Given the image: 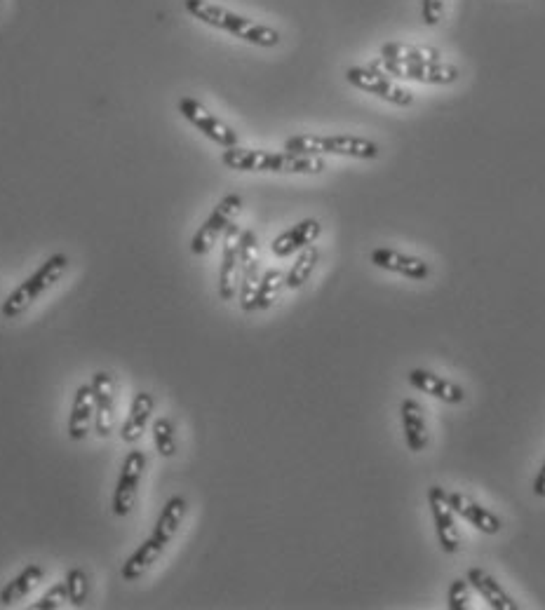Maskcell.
<instances>
[{
    "label": "cell",
    "mask_w": 545,
    "mask_h": 610,
    "mask_svg": "<svg viewBox=\"0 0 545 610\" xmlns=\"http://www.w3.org/2000/svg\"><path fill=\"white\" fill-rule=\"evenodd\" d=\"M407 381L412 388H416L423 395H430L435 399H440L444 404H461L466 399V390L461 385H456L454 381H447V378L433 374V371L426 369H412L407 374Z\"/></svg>",
    "instance_id": "obj_18"
},
{
    "label": "cell",
    "mask_w": 545,
    "mask_h": 610,
    "mask_svg": "<svg viewBox=\"0 0 545 610\" xmlns=\"http://www.w3.org/2000/svg\"><path fill=\"white\" fill-rule=\"evenodd\" d=\"M221 165L233 172H268V174H320L327 165L315 155H296L289 151H257V148H224Z\"/></svg>",
    "instance_id": "obj_2"
},
{
    "label": "cell",
    "mask_w": 545,
    "mask_h": 610,
    "mask_svg": "<svg viewBox=\"0 0 545 610\" xmlns=\"http://www.w3.org/2000/svg\"><path fill=\"white\" fill-rule=\"evenodd\" d=\"M282 289H285V273H282V270H278V268L266 270V273L261 275V280H259L257 294H254L252 303H250V313H254V310L271 308V305L278 301Z\"/></svg>",
    "instance_id": "obj_26"
},
{
    "label": "cell",
    "mask_w": 545,
    "mask_h": 610,
    "mask_svg": "<svg viewBox=\"0 0 545 610\" xmlns=\"http://www.w3.org/2000/svg\"><path fill=\"white\" fill-rule=\"evenodd\" d=\"M468 585L475 589L477 594L487 601L489 608L494 610H520V603H517L513 596H510L506 589L501 587V582L494 578V575L484 571V568H470L466 573Z\"/></svg>",
    "instance_id": "obj_20"
},
{
    "label": "cell",
    "mask_w": 545,
    "mask_h": 610,
    "mask_svg": "<svg viewBox=\"0 0 545 610\" xmlns=\"http://www.w3.org/2000/svg\"><path fill=\"white\" fill-rule=\"evenodd\" d=\"M372 69L386 73V76H398L402 80H416L423 85H454L459 80V69L452 64H407V61H388V59H376L372 61Z\"/></svg>",
    "instance_id": "obj_8"
},
{
    "label": "cell",
    "mask_w": 545,
    "mask_h": 610,
    "mask_svg": "<svg viewBox=\"0 0 545 610\" xmlns=\"http://www.w3.org/2000/svg\"><path fill=\"white\" fill-rule=\"evenodd\" d=\"M240 233L242 230L231 223L221 237V266H219V298L233 301L240 287Z\"/></svg>",
    "instance_id": "obj_13"
},
{
    "label": "cell",
    "mask_w": 545,
    "mask_h": 610,
    "mask_svg": "<svg viewBox=\"0 0 545 610\" xmlns=\"http://www.w3.org/2000/svg\"><path fill=\"white\" fill-rule=\"evenodd\" d=\"M242 209V198L238 193H228L217 202V207L212 209L210 216L203 221V226L195 230L193 240H191V252L195 256H205L212 252L214 244L219 242V237H224L226 228L231 226L235 216L240 214Z\"/></svg>",
    "instance_id": "obj_6"
},
{
    "label": "cell",
    "mask_w": 545,
    "mask_h": 610,
    "mask_svg": "<svg viewBox=\"0 0 545 610\" xmlns=\"http://www.w3.org/2000/svg\"><path fill=\"white\" fill-rule=\"evenodd\" d=\"M43 578H45V568L38 564H29L22 573L15 575L8 585L0 589V606L10 608L22 599H26V596H29L33 589L40 585V582H43Z\"/></svg>",
    "instance_id": "obj_23"
},
{
    "label": "cell",
    "mask_w": 545,
    "mask_h": 610,
    "mask_svg": "<svg viewBox=\"0 0 545 610\" xmlns=\"http://www.w3.org/2000/svg\"><path fill=\"white\" fill-rule=\"evenodd\" d=\"M447 608L449 610H468L470 608V585L468 580H454L449 585L447 594Z\"/></svg>",
    "instance_id": "obj_30"
},
{
    "label": "cell",
    "mask_w": 545,
    "mask_h": 610,
    "mask_svg": "<svg viewBox=\"0 0 545 610\" xmlns=\"http://www.w3.org/2000/svg\"><path fill=\"white\" fill-rule=\"evenodd\" d=\"M146 463L148 460H146L144 451H139V449L127 451L123 465H120V477H118L116 491H113V500H111V510L116 517H127V514L134 510Z\"/></svg>",
    "instance_id": "obj_10"
},
{
    "label": "cell",
    "mask_w": 545,
    "mask_h": 610,
    "mask_svg": "<svg viewBox=\"0 0 545 610\" xmlns=\"http://www.w3.org/2000/svg\"><path fill=\"white\" fill-rule=\"evenodd\" d=\"M94 423V392L92 385H80L73 395L71 413H69V439L71 442H83L90 435V425Z\"/></svg>",
    "instance_id": "obj_21"
},
{
    "label": "cell",
    "mask_w": 545,
    "mask_h": 610,
    "mask_svg": "<svg viewBox=\"0 0 545 610\" xmlns=\"http://www.w3.org/2000/svg\"><path fill=\"white\" fill-rule=\"evenodd\" d=\"M66 603H69V589H66V582H57L36 603H31V610H57Z\"/></svg>",
    "instance_id": "obj_29"
},
{
    "label": "cell",
    "mask_w": 545,
    "mask_h": 610,
    "mask_svg": "<svg viewBox=\"0 0 545 610\" xmlns=\"http://www.w3.org/2000/svg\"><path fill=\"white\" fill-rule=\"evenodd\" d=\"M153 444L163 458H172L177 453V435H174V425L170 418H158L153 423Z\"/></svg>",
    "instance_id": "obj_27"
},
{
    "label": "cell",
    "mask_w": 545,
    "mask_h": 610,
    "mask_svg": "<svg viewBox=\"0 0 545 610\" xmlns=\"http://www.w3.org/2000/svg\"><path fill=\"white\" fill-rule=\"evenodd\" d=\"M381 59L407 61V64H437V61H442L437 50H430V47H414L405 43L381 45Z\"/></svg>",
    "instance_id": "obj_25"
},
{
    "label": "cell",
    "mask_w": 545,
    "mask_h": 610,
    "mask_svg": "<svg viewBox=\"0 0 545 610\" xmlns=\"http://www.w3.org/2000/svg\"><path fill=\"white\" fill-rule=\"evenodd\" d=\"M177 111L181 118L191 122L195 130L203 132L205 137L214 141L217 146H221V148L240 146L238 132H235L231 125H226L224 120L217 118L210 108H205L195 97H181L177 101Z\"/></svg>",
    "instance_id": "obj_7"
},
{
    "label": "cell",
    "mask_w": 545,
    "mask_h": 610,
    "mask_svg": "<svg viewBox=\"0 0 545 610\" xmlns=\"http://www.w3.org/2000/svg\"><path fill=\"white\" fill-rule=\"evenodd\" d=\"M322 235V223L318 219H304L287 228L271 242V252L278 259H287V256L299 254L301 249L311 247V244Z\"/></svg>",
    "instance_id": "obj_17"
},
{
    "label": "cell",
    "mask_w": 545,
    "mask_h": 610,
    "mask_svg": "<svg viewBox=\"0 0 545 610\" xmlns=\"http://www.w3.org/2000/svg\"><path fill=\"white\" fill-rule=\"evenodd\" d=\"M188 514V500L184 496H172L167 500L163 512L153 526L151 538H146L141 545L134 549L132 557L125 561L123 568H120V578L125 582H137L144 578V575L151 571L153 564L163 557L165 549L170 547V542L174 540V535L179 533L181 524H184Z\"/></svg>",
    "instance_id": "obj_1"
},
{
    "label": "cell",
    "mask_w": 545,
    "mask_h": 610,
    "mask_svg": "<svg viewBox=\"0 0 545 610\" xmlns=\"http://www.w3.org/2000/svg\"><path fill=\"white\" fill-rule=\"evenodd\" d=\"M153 411H156V397H153L151 392L139 390L132 399L130 413H127L123 427H120V439H123L125 444H137L139 439L144 437L146 425L151 423Z\"/></svg>",
    "instance_id": "obj_19"
},
{
    "label": "cell",
    "mask_w": 545,
    "mask_h": 610,
    "mask_svg": "<svg viewBox=\"0 0 545 610\" xmlns=\"http://www.w3.org/2000/svg\"><path fill=\"white\" fill-rule=\"evenodd\" d=\"M184 10L193 19H198V22L212 26V29L231 33V36L245 40V43L254 47H266V50H271V47H278L282 40L280 31H275L273 26L259 24L250 17H242L238 12L212 3V0H184Z\"/></svg>",
    "instance_id": "obj_3"
},
{
    "label": "cell",
    "mask_w": 545,
    "mask_h": 610,
    "mask_svg": "<svg viewBox=\"0 0 545 610\" xmlns=\"http://www.w3.org/2000/svg\"><path fill=\"white\" fill-rule=\"evenodd\" d=\"M444 500H447V505L452 507L454 514H459L463 521H468L470 526L484 535H496L503 528L501 519L494 512L459 491H444Z\"/></svg>",
    "instance_id": "obj_16"
},
{
    "label": "cell",
    "mask_w": 545,
    "mask_h": 610,
    "mask_svg": "<svg viewBox=\"0 0 545 610\" xmlns=\"http://www.w3.org/2000/svg\"><path fill=\"white\" fill-rule=\"evenodd\" d=\"M90 385L94 392V430L99 437L106 439L113 435V427H116L118 381L109 371H97Z\"/></svg>",
    "instance_id": "obj_11"
},
{
    "label": "cell",
    "mask_w": 545,
    "mask_h": 610,
    "mask_svg": "<svg viewBox=\"0 0 545 610\" xmlns=\"http://www.w3.org/2000/svg\"><path fill=\"white\" fill-rule=\"evenodd\" d=\"M428 505H430V514H433L435 535H437V542H440L442 552L456 554L461 549V535H459V528H456L452 507H449L447 500H444L442 486L428 488Z\"/></svg>",
    "instance_id": "obj_14"
},
{
    "label": "cell",
    "mask_w": 545,
    "mask_h": 610,
    "mask_svg": "<svg viewBox=\"0 0 545 610\" xmlns=\"http://www.w3.org/2000/svg\"><path fill=\"white\" fill-rule=\"evenodd\" d=\"M66 589H69V603L71 606L83 608L87 596H90V578H87V573L83 568H71L69 573H66Z\"/></svg>",
    "instance_id": "obj_28"
},
{
    "label": "cell",
    "mask_w": 545,
    "mask_h": 610,
    "mask_svg": "<svg viewBox=\"0 0 545 610\" xmlns=\"http://www.w3.org/2000/svg\"><path fill=\"white\" fill-rule=\"evenodd\" d=\"M261 280V254H259V237L254 230H242L240 233V287L238 298L240 308L250 313V303L257 294Z\"/></svg>",
    "instance_id": "obj_12"
},
{
    "label": "cell",
    "mask_w": 545,
    "mask_h": 610,
    "mask_svg": "<svg viewBox=\"0 0 545 610\" xmlns=\"http://www.w3.org/2000/svg\"><path fill=\"white\" fill-rule=\"evenodd\" d=\"M71 259L66 254H52L50 259H45L26 280L15 287L0 305V313L5 320H17L22 317L40 296H45L62 277L69 273Z\"/></svg>",
    "instance_id": "obj_4"
},
{
    "label": "cell",
    "mask_w": 545,
    "mask_h": 610,
    "mask_svg": "<svg viewBox=\"0 0 545 610\" xmlns=\"http://www.w3.org/2000/svg\"><path fill=\"white\" fill-rule=\"evenodd\" d=\"M447 0H421V19L426 26H437L442 22Z\"/></svg>",
    "instance_id": "obj_31"
},
{
    "label": "cell",
    "mask_w": 545,
    "mask_h": 610,
    "mask_svg": "<svg viewBox=\"0 0 545 610\" xmlns=\"http://www.w3.org/2000/svg\"><path fill=\"white\" fill-rule=\"evenodd\" d=\"M400 418H402V430H405L407 449L412 453L426 451L428 425H426V418H423L421 404H416L414 399H405L400 406Z\"/></svg>",
    "instance_id": "obj_22"
},
{
    "label": "cell",
    "mask_w": 545,
    "mask_h": 610,
    "mask_svg": "<svg viewBox=\"0 0 545 610\" xmlns=\"http://www.w3.org/2000/svg\"><path fill=\"white\" fill-rule=\"evenodd\" d=\"M320 263V249L311 244V247L301 249L299 254H296V261L292 263V268H289V273L285 275V287L287 289H301L304 284L311 280V275L315 273V268H318Z\"/></svg>",
    "instance_id": "obj_24"
},
{
    "label": "cell",
    "mask_w": 545,
    "mask_h": 610,
    "mask_svg": "<svg viewBox=\"0 0 545 610\" xmlns=\"http://www.w3.org/2000/svg\"><path fill=\"white\" fill-rule=\"evenodd\" d=\"M369 261L374 263L376 268L388 270V273L402 275L407 277V280L421 282L428 280L430 277V266L419 256H409L402 254L398 249H388V247H376L372 254H369Z\"/></svg>",
    "instance_id": "obj_15"
},
{
    "label": "cell",
    "mask_w": 545,
    "mask_h": 610,
    "mask_svg": "<svg viewBox=\"0 0 545 610\" xmlns=\"http://www.w3.org/2000/svg\"><path fill=\"white\" fill-rule=\"evenodd\" d=\"M285 151L296 155H339V158L376 160L381 155V146L367 137L353 134H294L285 141Z\"/></svg>",
    "instance_id": "obj_5"
},
{
    "label": "cell",
    "mask_w": 545,
    "mask_h": 610,
    "mask_svg": "<svg viewBox=\"0 0 545 610\" xmlns=\"http://www.w3.org/2000/svg\"><path fill=\"white\" fill-rule=\"evenodd\" d=\"M531 491H534L536 498H545V463L541 465V470H538L534 484H531Z\"/></svg>",
    "instance_id": "obj_32"
},
{
    "label": "cell",
    "mask_w": 545,
    "mask_h": 610,
    "mask_svg": "<svg viewBox=\"0 0 545 610\" xmlns=\"http://www.w3.org/2000/svg\"><path fill=\"white\" fill-rule=\"evenodd\" d=\"M346 80L353 87H358V90L374 94V97L388 101V104H393V106L405 108V106L414 104L412 90L393 83L386 73L376 71V69H372V66H351V69L346 71Z\"/></svg>",
    "instance_id": "obj_9"
}]
</instances>
